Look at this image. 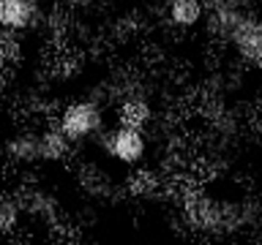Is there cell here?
Wrapping results in <instances>:
<instances>
[{"instance_id":"6da1fadb","label":"cell","mask_w":262,"mask_h":245,"mask_svg":"<svg viewBox=\"0 0 262 245\" xmlns=\"http://www.w3.org/2000/svg\"><path fill=\"white\" fill-rule=\"evenodd\" d=\"M57 128H60L63 134L71 139V142H82V139H90V136L101 134V128H104L101 104H96L93 98L69 104V106L60 112Z\"/></svg>"},{"instance_id":"7a4b0ae2","label":"cell","mask_w":262,"mask_h":245,"mask_svg":"<svg viewBox=\"0 0 262 245\" xmlns=\"http://www.w3.org/2000/svg\"><path fill=\"white\" fill-rule=\"evenodd\" d=\"M101 147L112 158L131 166V163H139L145 158L147 142L142 136V128H131L120 122V128H115V131H101Z\"/></svg>"},{"instance_id":"3957f363","label":"cell","mask_w":262,"mask_h":245,"mask_svg":"<svg viewBox=\"0 0 262 245\" xmlns=\"http://www.w3.org/2000/svg\"><path fill=\"white\" fill-rule=\"evenodd\" d=\"M229 44L237 49V55L246 57L251 63H262V22L246 14L241 22L235 24V30L229 33Z\"/></svg>"},{"instance_id":"277c9868","label":"cell","mask_w":262,"mask_h":245,"mask_svg":"<svg viewBox=\"0 0 262 245\" xmlns=\"http://www.w3.org/2000/svg\"><path fill=\"white\" fill-rule=\"evenodd\" d=\"M19 204H22V212L38 224H49L55 226L57 224V204H55V196L44 191L38 185H25L19 191Z\"/></svg>"},{"instance_id":"5b68a950","label":"cell","mask_w":262,"mask_h":245,"mask_svg":"<svg viewBox=\"0 0 262 245\" xmlns=\"http://www.w3.org/2000/svg\"><path fill=\"white\" fill-rule=\"evenodd\" d=\"M38 0H0V28L22 33L38 22Z\"/></svg>"},{"instance_id":"8992f818","label":"cell","mask_w":262,"mask_h":245,"mask_svg":"<svg viewBox=\"0 0 262 245\" xmlns=\"http://www.w3.org/2000/svg\"><path fill=\"white\" fill-rule=\"evenodd\" d=\"M167 19L178 28H194L205 19V0H167Z\"/></svg>"},{"instance_id":"52a82bcc","label":"cell","mask_w":262,"mask_h":245,"mask_svg":"<svg viewBox=\"0 0 262 245\" xmlns=\"http://www.w3.org/2000/svg\"><path fill=\"white\" fill-rule=\"evenodd\" d=\"M6 155L19 166L38 161V134L36 131H16V134L6 142Z\"/></svg>"},{"instance_id":"ba28073f","label":"cell","mask_w":262,"mask_h":245,"mask_svg":"<svg viewBox=\"0 0 262 245\" xmlns=\"http://www.w3.org/2000/svg\"><path fill=\"white\" fill-rule=\"evenodd\" d=\"M79 185L85 193L96 196V199H104V196L112 193V175L106 169H101L98 163H82Z\"/></svg>"},{"instance_id":"9c48e42d","label":"cell","mask_w":262,"mask_h":245,"mask_svg":"<svg viewBox=\"0 0 262 245\" xmlns=\"http://www.w3.org/2000/svg\"><path fill=\"white\" fill-rule=\"evenodd\" d=\"M71 139L60 128H47L38 134V161H60L69 155Z\"/></svg>"},{"instance_id":"30bf717a","label":"cell","mask_w":262,"mask_h":245,"mask_svg":"<svg viewBox=\"0 0 262 245\" xmlns=\"http://www.w3.org/2000/svg\"><path fill=\"white\" fill-rule=\"evenodd\" d=\"M150 117H153V112L142 95H131V98H123L120 101V122L123 126L145 128L150 122Z\"/></svg>"},{"instance_id":"8fae6325","label":"cell","mask_w":262,"mask_h":245,"mask_svg":"<svg viewBox=\"0 0 262 245\" xmlns=\"http://www.w3.org/2000/svg\"><path fill=\"white\" fill-rule=\"evenodd\" d=\"M22 215L25 212H22V204L16 196H8V193L0 196V237L14 234L22 226Z\"/></svg>"},{"instance_id":"7c38bea8","label":"cell","mask_w":262,"mask_h":245,"mask_svg":"<svg viewBox=\"0 0 262 245\" xmlns=\"http://www.w3.org/2000/svg\"><path fill=\"white\" fill-rule=\"evenodd\" d=\"M164 183L167 180H161L159 175H153V172H139V175H134V180H131V191H134L137 196H153V193H159Z\"/></svg>"},{"instance_id":"4fadbf2b","label":"cell","mask_w":262,"mask_h":245,"mask_svg":"<svg viewBox=\"0 0 262 245\" xmlns=\"http://www.w3.org/2000/svg\"><path fill=\"white\" fill-rule=\"evenodd\" d=\"M16 55H19V41H16V33L0 28V65L8 63V60H14Z\"/></svg>"},{"instance_id":"5bb4252c","label":"cell","mask_w":262,"mask_h":245,"mask_svg":"<svg viewBox=\"0 0 262 245\" xmlns=\"http://www.w3.org/2000/svg\"><path fill=\"white\" fill-rule=\"evenodd\" d=\"M66 6H82V3H88V0H63Z\"/></svg>"}]
</instances>
